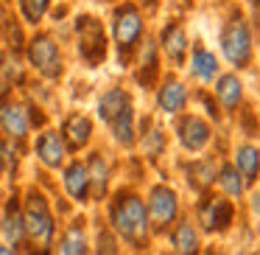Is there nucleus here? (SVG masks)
<instances>
[{"instance_id": "24", "label": "nucleus", "mask_w": 260, "mask_h": 255, "mask_svg": "<svg viewBox=\"0 0 260 255\" xmlns=\"http://www.w3.org/2000/svg\"><path fill=\"white\" fill-rule=\"evenodd\" d=\"M226 160H230V165L243 177L249 191L260 185V143L257 140H252V137L235 140L226 149Z\"/></svg>"}, {"instance_id": "5", "label": "nucleus", "mask_w": 260, "mask_h": 255, "mask_svg": "<svg viewBox=\"0 0 260 255\" xmlns=\"http://www.w3.org/2000/svg\"><path fill=\"white\" fill-rule=\"evenodd\" d=\"M23 62L34 79L42 84H59L68 73V53L59 37L51 29H34L28 31V40L23 48Z\"/></svg>"}, {"instance_id": "23", "label": "nucleus", "mask_w": 260, "mask_h": 255, "mask_svg": "<svg viewBox=\"0 0 260 255\" xmlns=\"http://www.w3.org/2000/svg\"><path fill=\"white\" fill-rule=\"evenodd\" d=\"M53 255H90V219L73 213L56 233Z\"/></svg>"}, {"instance_id": "31", "label": "nucleus", "mask_w": 260, "mask_h": 255, "mask_svg": "<svg viewBox=\"0 0 260 255\" xmlns=\"http://www.w3.org/2000/svg\"><path fill=\"white\" fill-rule=\"evenodd\" d=\"M25 152H28L25 146H17V143L0 137V174H3V180H17V171Z\"/></svg>"}, {"instance_id": "27", "label": "nucleus", "mask_w": 260, "mask_h": 255, "mask_svg": "<svg viewBox=\"0 0 260 255\" xmlns=\"http://www.w3.org/2000/svg\"><path fill=\"white\" fill-rule=\"evenodd\" d=\"M137 104L118 115L115 121L107 124V135H109V143H112L115 152H123V154H132L135 152V140H137Z\"/></svg>"}, {"instance_id": "32", "label": "nucleus", "mask_w": 260, "mask_h": 255, "mask_svg": "<svg viewBox=\"0 0 260 255\" xmlns=\"http://www.w3.org/2000/svg\"><path fill=\"white\" fill-rule=\"evenodd\" d=\"M190 104H199L196 112H202L204 118L210 121V124L218 126L221 121H224V115H221V109H218V104H215V98L210 96V90H204V87H193V98H190Z\"/></svg>"}, {"instance_id": "12", "label": "nucleus", "mask_w": 260, "mask_h": 255, "mask_svg": "<svg viewBox=\"0 0 260 255\" xmlns=\"http://www.w3.org/2000/svg\"><path fill=\"white\" fill-rule=\"evenodd\" d=\"M226 157V149H210L204 154H196V157H182L176 163L179 168V177L185 182V188L193 193V196H202V193H210L215 188V177H218V168Z\"/></svg>"}, {"instance_id": "14", "label": "nucleus", "mask_w": 260, "mask_h": 255, "mask_svg": "<svg viewBox=\"0 0 260 255\" xmlns=\"http://www.w3.org/2000/svg\"><path fill=\"white\" fill-rule=\"evenodd\" d=\"M168 146H171V135L162 118H157L154 112L137 115V140L132 154H137L146 165H159L168 157Z\"/></svg>"}, {"instance_id": "37", "label": "nucleus", "mask_w": 260, "mask_h": 255, "mask_svg": "<svg viewBox=\"0 0 260 255\" xmlns=\"http://www.w3.org/2000/svg\"><path fill=\"white\" fill-rule=\"evenodd\" d=\"M0 255H20V252H17V249H12L9 244H3V241H0Z\"/></svg>"}, {"instance_id": "35", "label": "nucleus", "mask_w": 260, "mask_h": 255, "mask_svg": "<svg viewBox=\"0 0 260 255\" xmlns=\"http://www.w3.org/2000/svg\"><path fill=\"white\" fill-rule=\"evenodd\" d=\"M202 255H230L224 247H218V244H204V252Z\"/></svg>"}, {"instance_id": "13", "label": "nucleus", "mask_w": 260, "mask_h": 255, "mask_svg": "<svg viewBox=\"0 0 260 255\" xmlns=\"http://www.w3.org/2000/svg\"><path fill=\"white\" fill-rule=\"evenodd\" d=\"M84 165L90 174V205H104L115 188L118 174V152L109 146H92L84 152Z\"/></svg>"}, {"instance_id": "40", "label": "nucleus", "mask_w": 260, "mask_h": 255, "mask_svg": "<svg viewBox=\"0 0 260 255\" xmlns=\"http://www.w3.org/2000/svg\"><path fill=\"white\" fill-rule=\"evenodd\" d=\"M159 255H171V252H168V249H165V252H159Z\"/></svg>"}, {"instance_id": "26", "label": "nucleus", "mask_w": 260, "mask_h": 255, "mask_svg": "<svg viewBox=\"0 0 260 255\" xmlns=\"http://www.w3.org/2000/svg\"><path fill=\"white\" fill-rule=\"evenodd\" d=\"M165 241H168L171 255H202L204 252V236L199 233V227L193 224L190 213H185L168 233H165Z\"/></svg>"}, {"instance_id": "36", "label": "nucleus", "mask_w": 260, "mask_h": 255, "mask_svg": "<svg viewBox=\"0 0 260 255\" xmlns=\"http://www.w3.org/2000/svg\"><path fill=\"white\" fill-rule=\"evenodd\" d=\"M3 31H6V9L0 6V48H3Z\"/></svg>"}, {"instance_id": "10", "label": "nucleus", "mask_w": 260, "mask_h": 255, "mask_svg": "<svg viewBox=\"0 0 260 255\" xmlns=\"http://www.w3.org/2000/svg\"><path fill=\"white\" fill-rule=\"evenodd\" d=\"M190 98H193V87L190 81L185 79L182 73H174V70H165L162 79L157 81V87L151 90V112L157 118L174 121L179 118L182 112L190 109Z\"/></svg>"}, {"instance_id": "11", "label": "nucleus", "mask_w": 260, "mask_h": 255, "mask_svg": "<svg viewBox=\"0 0 260 255\" xmlns=\"http://www.w3.org/2000/svg\"><path fill=\"white\" fill-rule=\"evenodd\" d=\"M126 73H129L132 84L140 87V90H146V93H151L154 87H157V81L162 79L165 62H162V53H159L157 37H154L151 29L146 31V37L140 40V45L135 48L129 65H126Z\"/></svg>"}, {"instance_id": "7", "label": "nucleus", "mask_w": 260, "mask_h": 255, "mask_svg": "<svg viewBox=\"0 0 260 255\" xmlns=\"http://www.w3.org/2000/svg\"><path fill=\"white\" fill-rule=\"evenodd\" d=\"M143 199H146V213H148V227L151 236L159 238L187 213L185 199H182L179 188L168 180H151L143 188Z\"/></svg>"}, {"instance_id": "9", "label": "nucleus", "mask_w": 260, "mask_h": 255, "mask_svg": "<svg viewBox=\"0 0 260 255\" xmlns=\"http://www.w3.org/2000/svg\"><path fill=\"white\" fill-rule=\"evenodd\" d=\"M168 129H171L168 135L174 137L176 149L185 157H196V154H204L210 149H215V124H210L196 109H187L179 118L168 121Z\"/></svg>"}, {"instance_id": "16", "label": "nucleus", "mask_w": 260, "mask_h": 255, "mask_svg": "<svg viewBox=\"0 0 260 255\" xmlns=\"http://www.w3.org/2000/svg\"><path fill=\"white\" fill-rule=\"evenodd\" d=\"M59 135H62L64 146H68L70 157H81L87 149L95 146V118L84 109H68L56 124Z\"/></svg>"}, {"instance_id": "20", "label": "nucleus", "mask_w": 260, "mask_h": 255, "mask_svg": "<svg viewBox=\"0 0 260 255\" xmlns=\"http://www.w3.org/2000/svg\"><path fill=\"white\" fill-rule=\"evenodd\" d=\"M0 238L12 249L23 255L25 249V221H23V202H20V188H12L0 199Z\"/></svg>"}, {"instance_id": "17", "label": "nucleus", "mask_w": 260, "mask_h": 255, "mask_svg": "<svg viewBox=\"0 0 260 255\" xmlns=\"http://www.w3.org/2000/svg\"><path fill=\"white\" fill-rule=\"evenodd\" d=\"M28 149L34 154V160L40 163V168L48 171V174H59V168L70 160L68 146H64L62 135H59V129L53 124L40 129V132H34L28 140Z\"/></svg>"}, {"instance_id": "3", "label": "nucleus", "mask_w": 260, "mask_h": 255, "mask_svg": "<svg viewBox=\"0 0 260 255\" xmlns=\"http://www.w3.org/2000/svg\"><path fill=\"white\" fill-rule=\"evenodd\" d=\"M215 45H218L215 53H218L224 70H232V73L243 76L246 70L254 68V62H257V42H254L252 17H249L238 3H232L230 12L221 20Z\"/></svg>"}, {"instance_id": "21", "label": "nucleus", "mask_w": 260, "mask_h": 255, "mask_svg": "<svg viewBox=\"0 0 260 255\" xmlns=\"http://www.w3.org/2000/svg\"><path fill=\"white\" fill-rule=\"evenodd\" d=\"M210 96L215 98V104H218L224 118H235V115L246 107V81H243L241 73L224 70V73L213 81Z\"/></svg>"}, {"instance_id": "38", "label": "nucleus", "mask_w": 260, "mask_h": 255, "mask_svg": "<svg viewBox=\"0 0 260 255\" xmlns=\"http://www.w3.org/2000/svg\"><path fill=\"white\" fill-rule=\"evenodd\" d=\"M90 3H95V6H115L120 0H90Z\"/></svg>"}, {"instance_id": "1", "label": "nucleus", "mask_w": 260, "mask_h": 255, "mask_svg": "<svg viewBox=\"0 0 260 255\" xmlns=\"http://www.w3.org/2000/svg\"><path fill=\"white\" fill-rule=\"evenodd\" d=\"M101 208H104V221L120 238L123 249H129V255L151 252L154 236L151 227H148L143 188L137 182H120L118 188H112V193L107 196V202Z\"/></svg>"}, {"instance_id": "33", "label": "nucleus", "mask_w": 260, "mask_h": 255, "mask_svg": "<svg viewBox=\"0 0 260 255\" xmlns=\"http://www.w3.org/2000/svg\"><path fill=\"white\" fill-rule=\"evenodd\" d=\"M137 6L143 9V12L148 14V17H157V12H159V6H162V0H135Z\"/></svg>"}, {"instance_id": "8", "label": "nucleus", "mask_w": 260, "mask_h": 255, "mask_svg": "<svg viewBox=\"0 0 260 255\" xmlns=\"http://www.w3.org/2000/svg\"><path fill=\"white\" fill-rule=\"evenodd\" d=\"M193 219V224L199 227L204 238H215V236H226L232 227L238 224V205L230 202L226 196L210 191L202 193V196L193 199V208L187 210Z\"/></svg>"}, {"instance_id": "42", "label": "nucleus", "mask_w": 260, "mask_h": 255, "mask_svg": "<svg viewBox=\"0 0 260 255\" xmlns=\"http://www.w3.org/2000/svg\"><path fill=\"white\" fill-rule=\"evenodd\" d=\"M0 6H3V0H0Z\"/></svg>"}, {"instance_id": "28", "label": "nucleus", "mask_w": 260, "mask_h": 255, "mask_svg": "<svg viewBox=\"0 0 260 255\" xmlns=\"http://www.w3.org/2000/svg\"><path fill=\"white\" fill-rule=\"evenodd\" d=\"M213 191L221 193V196H226L230 202H235V205H241L243 199H246V193H249L243 177L232 168L226 157H224V163H221V168H218V177H215V188H213Z\"/></svg>"}, {"instance_id": "6", "label": "nucleus", "mask_w": 260, "mask_h": 255, "mask_svg": "<svg viewBox=\"0 0 260 255\" xmlns=\"http://www.w3.org/2000/svg\"><path fill=\"white\" fill-rule=\"evenodd\" d=\"M70 34H73V48L76 56L84 68L98 70L101 65H107L109 53V34H107V23L104 17L92 12H76L70 14Z\"/></svg>"}, {"instance_id": "19", "label": "nucleus", "mask_w": 260, "mask_h": 255, "mask_svg": "<svg viewBox=\"0 0 260 255\" xmlns=\"http://www.w3.org/2000/svg\"><path fill=\"white\" fill-rule=\"evenodd\" d=\"M31 135L34 132H31V124H28V109H25L23 96L14 93L6 101H0V137L28 149Z\"/></svg>"}, {"instance_id": "34", "label": "nucleus", "mask_w": 260, "mask_h": 255, "mask_svg": "<svg viewBox=\"0 0 260 255\" xmlns=\"http://www.w3.org/2000/svg\"><path fill=\"white\" fill-rule=\"evenodd\" d=\"M243 202H249L252 216H260V191H257V188H252V191L246 193V199H243Z\"/></svg>"}, {"instance_id": "29", "label": "nucleus", "mask_w": 260, "mask_h": 255, "mask_svg": "<svg viewBox=\"0 0 260 255\" xmlns=\"http://www.w3.org/2000/svg\"><path fill=\"white\" fill-rule=\"evenodd\" d=\"M90 255H123L120 238L109 230L104 219H95V224L90 227Z\"/></svg>"}, {"instance_id": "22", "label": "nucleus", "mask_w": 260, "mask_h": 255, "mask_svg": "<svg viewBox=\"0 0 260 255\" xmlns=\"http://www.w3.org/2000/svg\"><path fill=\"white\" fill-rule=\"evenodd\" d=\"M59 188H62V196L73 208H87L90 205V174H87L84 157H70L59 168Z\"/></svg>"}, {"instance_id": "2", "label": "nucleus", "mask_w": 260, "mask_h": 255, "mask_svg": "<svg viewBox=\"0 0 260 255\" xmlns=\"http://www.w3.org/2000/svg\"><path fill=\"white\" fill-rule=\"evenodd\" d=\"M25 221V249L23 255H53L59 233V216L53 210V199L40 182H28L20 188Z\"/></svg>"}, {"instance_id": "25", "label": "nucleus", "mask_w": 260, "mask_h": 255, "mask_svg": "<svg viewBox=\"0 0 260 255\" xmlns=\"http://www.w3.org/2000/svg\"><path fill=\"white\" fill-rule=\"evenodd\" d=\"M129 107H135V93H132L129 84H120V81L107 84L95 96V118L101 121L104 126H107L109 121H115L123 109H129Z\"/></svg>"}, {"instance_id": "4", "label": "nucleus", "mask_w": 260, "mask_h": 255, "mask_svg": "<svg viewBox=\"0 0 260 255\" xmlns=\"http://www.w3.org/2000/svg\"><path fill=\"white\" fill-rule=\"evenodd\" d=\"M107 34H109V48H112V56L118 62V68L126 70L135 48L140 45V40L146 37L148 25V14L137 6L135 0H120L115 6H109L107 14Z\"/></svg>"}, {"instance_id": "39", "label": "nucleus", "mask_w": 260, "mask_h": 255, "mask_svg": "<svg viewBox=\"0 0 260 255\" xmlns=\"http://www.w3.org/2000/svg\"><path fill=\"white\" fill-rule=\"evenodd\" d=\"M53 3H70V0H53Z\"/></svg>"}, {"instance_id": "18", "label": "nucleus", "mask_w": 260, "mask_h": 255, "mask_svg": "<svg viewBox=\"0 0 260 255\" xmlns=\"http://www.w3.org/2000/svg\"><path fill=\"white\" fill-rule=\"evenodd\" d=\"M224 73V65H221L218 53L213 51L210 45H204L202 40H193L190 53H187V62H185V79L190 84H199L204 90L213 87V81Z\"/></svg>"}, {"instance_id": "41", "label": "nucleus", "mask_w": 260, "mask_h": 255, "mask_svg": "<svg viewBox=\"0 0 260 255\" xmlns=\"http://www.w3.org/2000/svg\"><path fill=\"white\" fill-rule=\"evenodd\" d=\"M0 185H3V174H0Z\"/></svg>"}, {"instance_id": "15", "label": "nucleus", "mask_w": 260, "mask_h": 255, "mask_svg": "<svg viewBox=\"0 0 260 255\" xmlns=\"http://www.w3.org/2000/svg\"><path fill=\"white\" fill-rule=\"evenodd\" d=\"M154 37H157V45H159V53H162L165 70L182 73V70H185V62H187V53H190V45H193L185 20L182 17L162 20V25L154 31Z\"/></svg>"}, {"instance_id": "30", "label": "nucleus", "mask_w": 260, "mask_h": 255, "mask_svg": "<svg viewBox=\"0 0 260 255\" xmlns=\"http://www.w3.org/2000/svg\"><path fill=\"white\" fill-rule=\"evenodd\" d=\"M53 0H14V9H17V20L25 25L28 31L42 29L48 20Z\"/></svg>"}]
</instances>
